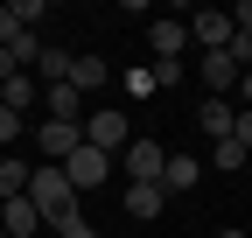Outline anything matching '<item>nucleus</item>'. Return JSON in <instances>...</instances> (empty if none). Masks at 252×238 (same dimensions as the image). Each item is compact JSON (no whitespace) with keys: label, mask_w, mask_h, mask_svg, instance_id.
<instances>
[{"label":"nucleus","mask_w":252,"mask_h":238,"mask_svg":"<svg viewBox=\"0 0 252 238\" xmlns=\"http://www.w3.org/2000/svg\"><path fill=\"white\" fill-rule=\"evenodd\" d=\"M28 203L42 210V224H56V217H70V210H77V189H70V175H63L56 161H42V168H35V182H28Z\"/></svg>","instance_id":"nucleus-1"},{"label":"nucleus","mask_w":252,"mask_h":238,"mask_svg":"<svg viewBox=\"0 0 252 238\" xmlns=\"http://www.w3.org/2000/svg\"><path fill=\"white\" fill-rule=\"evenodd\" d=\"M140 133H126V112H84V147H98V154H126Z\"/></svg>","instance_id":"nucleus-2"},{"label":"nucleus","mask_w":252,"mask_h":238,"mask_svg":"<svg viewBox=\"0 0 252 238\" xmlns=\"http://www.w3.org/2000/svg\"><path fill=\"white\" fill-rule=\"evenodd\" d=\"M35 147H42V161L63 168V161L84 147V126H70V119H42V126H35Z\"/></svg>","instance_id":"nucleus-3"},{"label":"nucleus","mask_w":252,"mask_h":238,"mask_svg":"<svg viewBox=\"0 0 252 238\" xmlns=\"http://www.w3.org/2000/svg\"><path fill=\"white\" fill-rule=\"evenodd\" d=\"M231 35H238V28H231L224 7H196V14H189V42H203V56L210 49H231Z\"/></svg>","instance_id":"nucleus-4"},{"label":"nucleus","mask_w":252,"mask_h":238,"mask_svg":"<svg viewBox=\"0 0 252 238\" xmlns=\"http://www.w3.org/2000/svg\"><path fill=\"white\" fill-rule=\"evenodd\" d=\"M0 231H7V238H42L49 224H42V210L28 196H7V203H0Z\"/></svg>","instance_id":"nucleus-5"},{"label":"nucleus","mask_w":252,"mask_h":238,"mask_svg":"<svg viewBox=\"0 0 252 238\" xmlns=\"http://www.w3.org/2000/svg\"><path fill=\"white\" fill-rule=\"evenodd\" d=\"M161 168H168L161 140H133L126 147V182H161Z\"/></svg>","instance_id":"nucleus-6"},{"label":"nucleus","mask_w":252,"mask_h":238,"mask_svg":"<svg viewBox=\"0 0 252 238\" xmlns=\"http://www.w3.org/2000/svg\"><path fill=\"white\" fill-rule=\"evenodd\" d=\"M196 77H203V91H210V98H224V91H238V77H245V70L231 63L224 49H210L203 63H196Z\"/></svg>","instance_id":"nucleus-7"},{"label":"nucleus","mask_w":252,"mask_h":238,"mask_svg":"<svg viewBox=\"0 0 252 238\" xmlns=\"http://www.w3.org/2000/svg\"><path fill=\"white\" fill-rule=\"evenodd\" d=\"M105 168H112V154H98V147H77V154L63 161L70 189H98V182H105Z\"/></svg>","instance_id":"nucleus-8"},{"label":"nucleus","mask_w":252,"mask_h":238,"mask_svg":"<svg viewBox=\"0 0 252 238\" xmlns=\"http://www.w3.org/2000/svg\"><path fill=\"white\" fill-rule=\"evenodd\" d=\"M42 105H49V119H70V126H84V91L70 77L63 84H42Z\"/></svg>","instance_id":"nucleus-9"},{"label":"nucleus","mask_w":252,"mask_h":238,"mask_svg":"<svg viewBox=\"0 0 252 238\" xmlns=\"http://www.w3.org/2000/svg\"><path fill=\"white\" fill-rule=\"evenodd\" d=\"M161 203H168V189H161V182H126V217L154 224V217H161Z\"/></svg>","instance_id":"nucleus-10"},{"label":"nucleus","mask_w":252,"mask_h":238,"mask_svg":"<svg viewBox=\"0 0 252 238\" xmlns=\"http://www.w3.org/2000/svg\"><path fill=\"white\" fill-rule=\"evenodd\" d=\"M196 126H203L210 140H231V133H238V112H231V98H203V105H196Z\"/></svg>","instance_id":"nucleus-11"},{"label":"nucleus","mask_w":252,"mask_h":238,"mask_svg":"<svg viewBox=\"0 0 252 238\" xmlns=\"http://www.w3.org/2000/svg\"><path fill=\"white\" fill-rule=\"evenodd\" d=\"M147 42H154V63H168V56H182V42H189V21H154Z\"/></svg>","instance_id":"nucleus-12"},{"label":"nucleus","mask_w":252,"mask_h":238,"mask_svg":"<svg viewBox=\"0 0 252 238\" xmlns=\"http://www.w3.org/2000/svg\"><path fill=\"white\" fill-rule=\"evenodd\" d=\"M28 182H35V168H28L21 154H0V203H7V196H28Z\"/></svg>","instance_id":"nucleus-13"},{"label":"nucleus","mask_w":252,"mask_h":238,"mask_svg":"<svg viewBox=\"0 0 252 238\" xmlns=\"http://www.w3.org/2000/svg\"><path fill=\"white\" fill-rule=\"evenodd\" d=\"M70 84H77V91H98V84H112L105 56H70Z\"/></svg>","instance_id":"nucleus-14"},{"label":"nucleus","mask_w":252,"mask_h":238,"mask_svg":"<svg viewBox=\"0 0 252 238\" xmlns=\"http://www.w3.org/2000/svg\"><path fill=\"white\" fill-rule=\"evenodd\" d=\"M0 105H14V112L42 105V84H35V77H7V84H0Z\"/></svg>","instance_id":"nucleus-15"},{"label":"nucleus","mask_w":252,"mask_h":238,"mask_svg":"<svg viewBox=\"0 0 252 238\" xmlns=\"http://www.w3.org/2000/svg\"><path fill=\"white\" fill-rule=\"evenodd\" d=\"M245 161H252V154L238 147V133H231V140H210V168H224V175H238Z\"/></svg>","instance_id":"nucleus-16"},{"label":"nucleus","mask_w":252,"mask_h":238,"mask_svg":"<svg viewBox=\"0 0 252 238\" xmlns=\"http://www.w3.org/2000/svg\"><path fill=\"white\" fill-rule=\"evenodd\" d=\"M203 175V161H189V154H168V168H161V189H189Z\"/></svg>","instance_id":"nucleus-17"},{"label":"nucleus","mask_w":252,"mask_h":238,"mask_svg":"<svg viewBox=\"0 0 252 238\" xmlns=\"http://www.w3.org/2000/svg\"><path fill=\"white\" fill-rule=\"evenodd\" d=\"M35 70H42L49 84H63V77H70V49H49V42H42V56H35Z\"/></svg>","instance_id":"nucleus-18"},{"label":"nucleus","mask_w":252,"mask_h":238,"mask_svg":"<svg viewBox=\"0 0 252 238\" xmlns=\"http://www.w3.org/2000/svg\"><path fill=\"white\" fill-rule=\"evenodd\" d=\"M21 133H28V126H21V112H14V105H0V154H14Z\"/></svg>","instance_id":"nucleus-19"},{"label":"nucleus","mask_w":252,"mask_h":238,"mask_svg":"<svg viewBox=\"0 0 252 238\" xmlns=\"http://www.w3.org/2000/svg\"><path fill=\"white\" fill-rule=\"evenodd\" d=\"M49 231H56V238H98V231H91V224H84V210H70V217H56Z\"/></svg>","instance_id":"nucleus-20"},{"label":"nucleus","mask_w":252,"mask_h":238,"mask_svg":"<svg viewBox=\"0 0 252 238\" xmlns=\"http://www.w3.org/2000/svg\"><path fill=\"white\" fill-rule=\"evenodd\" d=\"M42 14H49V0H14V21L28 28V35H35V21H42Z\"/></svg>","instance_id":"nucleus-21"},{"label":"nucleus","mask_w":252,"mask_h":238,"mask_svg":"<svg viewBox=\"0 0 252 238\" xmlns=\"http://www.w3.org/2000/svg\"><path fill=\"white\" fill-rule=\"evenodd\" d=\"M147 91H161V84H154V70H126V98H147Z\"/></svg>","instance_id":"nucleus-22"},{"label":"nucleus","mask_w":252,"mask_h":238,"mask_svg":"<svg viewBox=\"0 0 252 238\" xmlns=\"http://www.w3.org/2000/svg\"><path fill=\"white\" fill-rule=\"evenodd\" d=\"M14 35H21V21H14V7H0V49H7Z\"/></svg>","instance_id":"nucleus-23"},{"label":"nucleus","mask_w":252,"mask_h":238,"mask_svg":"<svg viewBox=\"0 0 252 238\" xmlns=\"http://www.w3.org/2000/svg\"><path fill=\"white\" fill-rule=\"evenodd\" d=\"M231 28H238V35H252V0H238V14H231Z\"/></svg>","instance_id":"nucleus-24"},{"label":"nucleus","mask_w":252,"mask_h":238,"mask_svg":"<svg viewBox=\"0 0 252 238\" xmlns=\"http://www.w3.org/2000/svg\"><path fill=\"white\" fill-rule=\"evenodd\" d=\"M7 77H21V63H14V49H0V84Z\"/></svg>","instance_id":"nucleus-25"},{"label":"nucleus","mask_w":252,"mask_h":238,"mask_svg":"<svg viewBox=\"0 0 252 238\" xmlns=\"http://www.w3.org/2000/svg\"><path fill=\"white\" fill-rule=\"evenodd\" d=\"M238 147L252 154V112H238Z\"/></svg>","instance_id":"nucleus-26"},{"label":"nucleus","mask_w":252,"mask_h":238,"mask_svg":"<svg viewBox=\"0 0 252 238\" xmlns=\"http://www.w3.org/2000/svg\"><path fill=\"white\" fill-rule=\"evenodd\" d=\"M238 112H252V70L238 77Z\"/></svg>","instance_id":"nucleus-27"},{"label":"nucleus","mask_w":252,"mask_h":238,"mask_svg":"<svg viewBox=\"0 0 252 238\" xmlns=\"http://www.w3.org/2000/svg\"><path fill=\"white\" fill-rule=\"evenodd\" d=\"M224 238H245V231H224Z\"/></svg>","instance_id":"nucleus-28"},{"label":"nucleus","mask_w":252,"mask_h":238,"mask_svg":"<svg viewBox=\"0 0 252 238\" xmlns=\"http://www.w3.org/2000/svg\"><path fill=\"white\" fill-rule=\"evenodd\" d=\"M245 168H252V161H245Z\"/></svg>","instance_id":"nucleus-29"}]
</instances>
